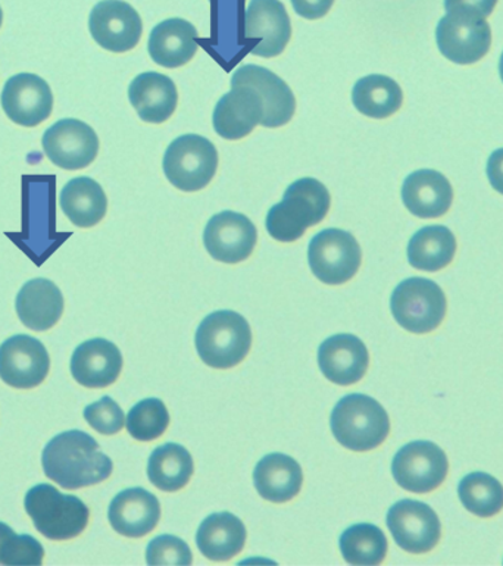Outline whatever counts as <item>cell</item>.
Masks as SVG:
<instances>
[{"mask_svg": "<svg viewBox=\"0 0 503 566\" xmlns=\"http://www.w3.org/2000/svg\"><path fill=\"white\" fill-rule=\"evenodd\" d=\"M44 475L65 490L91 488L108 480L114 463L87 432L70 430L53 437L43 449Z\"/></svg>", "mask_w": 503, "mask_h": 566, "instance_id": "1", "label": "cell"}, {"mask_svg": "<svg viewBox=\"0 0 503 566\" xmlns=\"http://www.w3.org/2000/svg\"><path fill=\"white\" fill-rule=\"evenodd\" d=\"M332 196L315 178H301L287 187L282 202L266 216V231L282 243L300 240L310 227L317 226L331 211Z\"/></svg>", "mask_w": 503, "mask_h": 566, "instance_id": "2", "label": "cell"}, {"mask_svg": "<svg viewBox=\"0 0 503 566\" xmlns=\"http://www.w3.org/2000/svg\"><path fill=\"white\" fill-rule=\"evenodd\" d=\"M24 506L35 530L53 542L78 537L91 520V511L82 499L61 493L51 484L31 488L25 494Z\"/></svg>", "mask_w": 503, "mask_h": 566, "instance_id": "3", "label": "cell"}, {"mask_svg": "<svg viewBox=\"0 0 503 566\" xmlns=\"http://www.w3.org/2000/svg\"><path fill=\"white\" fill-rule=\"evenodd\" d=\"M331 426L338 443L354 452L378 448L390 432L386 409L376 399L360 394L338 400Z\"/></svg>", "mask_w": 503, "mask_h": 566, "instance_id": "4", "label": "cell"}, {"mask_svg": "<svg viewBox=\"0 0 503 566\" xmlns=\"http://www.w3.org/2000/svg\"><path fill=\"white\" fill-rule=\"evenodd\" d=\"M195 342L200 359L208 367L233 368L251 350V325L238 312H212L200 323Z\"/></svg>", "mask_w": 503, "mask_h": 566, "instance_id": "5", "label": "cell"}, {"mask_svg": "<svg viewBox=\"0 0 503 566\" xmlns=\"http://www.w3.org/2000/svg\"><path fill=\"white\" fill-rule=\"evenodd\" d=\"M390 307L400 327L413 334H426L434 332L443 323L448 302L439 284L412 277L395 289Z\"/></svg>", "mask_w": 503, "mask_h": 566, "instance_id": "6", "label": "cell"}, {"mask_svg": "<svg viewBox=\"0 0 503 566\" xmlns=\"http://www.w3.org/2000/svg\"><path fill=\"white\" fill-rule=\"evenodd\" d=\"M164 172L181 191H199L212 181L218 168V151L211 140L198 135L177 137L164 155Z\"/></svg>", "mask_w": 503, "mask_h": 566, "instance_id": "7", "label": "cell"}, {"mask_svg": "<svg viewBox=\"0 0 503 566\" xmlns=\"http://www.w3.org/2000/svg\"><path fill=\"white\" fill-rule=\"evenodd\" d=\"M308 261L319 282L338 285L349 282L358 273L363 252L349 231L327 229L311 240Z\"/></svg>", "mask_w": 503, "mask_h": 566, "instance_id": "8", "label": "cell"}, {"mask_svg": "<svg viewBox=\"0 0 503 566\" xmlns=\"http://www.w3.org/2000/svg\"><path fill=\"white\" fill-rule=\"evenodd\" d=\"M439 51L458 65H471L488 55L492 30L482 17L469 12H448L436 29Z\"/></svg>", "mask_w": 503, "mask_h": 566, "instance_id": "9", "label": "cell"}, {"mask_svg": "<svg viewBox=\"0 0 503 566\" xmlns=\"http://www.w3.org/2000/svg\"><path fill=\"white\" fill-rule=\"evenodd\" d=\"M292 38L291 18L280 0H252L244 12L247 53L261 57L282 55Z\"/></svg>", "mask_w": 503, "mask_h": 566, "instance_id": "10", "label": "cell"}, {"mask_svg": "<svg viewBox=\"0 0 503 566\" xmlns=\"http://www.w3.org/2000/svg\"><path fill=\"white\" fill-rule=\"evenodd\" d=\"M447 453L431 441H412L399 449L391 462L396 483L407 492L425 494L439 489L447 480Z\"/></svg>", "mask_w": 503, "mask_h": 566, "instance_id": "11", "label": "cell"}, {"mask_svg": "<svg viewBox=\"0 0 503 566\" xmlns=\"http://www.w3.org/2000/svg\"><path fill=\"white\" fill-rule=\"evenodd\" d=\"M387 527L396 545L408 554L422 555L433 551L442 537L438 514L427 503L404 499L387 512Z\"/></svg>", "mask_w": 503, "mask_h": 566, "instance_id": "12", "label": "cell"}, {"mask_svg": "<svg viewBox=\"0 0 503 566\" xmlns=\"http://www.w3.org/2000/svg\"><path fill=\"white\" fill-rule=\"evenodd\" d=\"M88 29L93 40L105 51L123 53L139 44L144 22L132 4L123 0H102L92 9Z\"/></svg>", "mask_w": 503, "mask_h": 566, "instance_id": "13", "label": "cell"}, {"mask_svg": "<svg viewBox=\"0 0 503 566\" xmlns=\"http://www.w3.org/2000/svg\"><path fill=\"white\" fill-rule=\"evenodd\" d=\"M43 150L56 167L77 171L88 167L99 151V137L80 119H61L48 128L42 139Z\"/></svg>", "mask_w": 503, "mask_h": 566, "instance_id": "14", "label": "cell"}, {"mask_svg": "<svg viewBox=\"0 0 503 566\" xmlns=\"http://www.w3.org/2000/svg\"><path fill=\"white\" fill-rule=\"evenodd\" d=\"M51 358L38 338L18 334L0 346V378L13 389L30 390L46 380Z\"/></svg>", "mask_w": 503, "mask_h": 566, "instance_id": "15", "label": "cell"}, {"mask_svg": "<svg viewBox=\"0 0 503 566\" xmlns=\"http://www.w3.org/2000/svg\"><path fill=\"white\" fill-rule=\"evenodd\" d=\"M256 242V227L243 213L233 211H222L213 216L203 233V243L209 255L224 264L247 261Z\"/></svg>", "mask_w": 503, "mask_h": 566, "instance_id": "16", "label": "cell"}, {"mask_svg": "<svg viewBox=\"0 0 503 566\" xmlns=\"http://www.w3.org/2000/svg\"><path fill=\"white\" fill-rule=\"evenodd\" d=\"M0 102L12 123L22 127H35L51 117L53 93L39 75L22 73L13 75L4 83Z\"/></svg>", "mask_w": 503, "mask_h": 566, "instance_id": "17", "label": "cell"}, {"mask_svg": "<svg viewBox=\"0 0 503 566\" xmlns=\"http://www.w3.org/2000/svg\"><path fill=\"white\" fill-rule=\"evenodd\" d=\"M248 86L260 95L264 106L261 126L279 128L291 123L296 113L292 88L273 71L258 65H243L231 77V87Z\"/></svg>", "mask_w": 503, "mask_h": 566, "instance_id": "18", "label": "cell"}, {"mask_svg": "<svg viewBox=\"0 0 503 566\" xmlns=\"http://www.w3.org/2000/svg\"><path fill=\"white\" fill-rule=\"evenodd\" d=\"M318 365L327 380L335 385H355L367 374V346L354 334H336L319 346Z\"/></svg>", "mask_w": 503, "mask_h": 566, "instance_id": "19", "label": "cell"}, {"mask_svg": "<svg viewBox=\"0 0 503 566\" xmlns=\"http://www.w3.org/2000/svg\"><path fill=\"white\" fill-rule=\"evenodd\" d=\"M122 369V352L105 338H92L82 343L71 358L74 380L87 389H105L114 385Z\"/></svg>", "mask_w": 503, "mask_h": 566, "instance_id": "20", "label": "cell"}, {"mask_svg": "<svg viewBox=\"0 0 503 566\" xmlns=\"http://www.w3.org/2000/svg\"><path fill=\"white\" fill-rule=\"evenodd\" d=\"M108 520L115 532L124 537H145L157 528L161 520V505L148 490L127 489L111 502Z\"/></svg>", "mask_w": 503, "mask_h": 566, "instance_id": "21", "label": "cell"}, {"mask_svg": "<svg viewBox=\"0 0 503 566\" xmlns=\"http://www.w3.org/2000/svg\"><path fill=\"white\" fill-rule=\"evenodd\" d=\"M264 117L260 95L248 86L231 87L213 111V128L226 140H240L251 135Z\"/></svg>", "mask_w": 503, "mask_h": 566, "instance_id": "22", "label": "cell"}, {"mask_svg": "<svg viewBox=\"0 0 503 566\" xmlns=\"http://www.w3.org/2000/svg\"><path fill=\"white\" fill-rule=\"evenodd\" d=\"M402 200L408 211L418 218H440L453 202V189L448 178L434 169H418L405 178Z\"/></svg>", "mask_w": 503, "mask_h": 566, "instance_id": "23", "label": "cell"}, {"mask_svg": "<svg viewBox=\"0 0 503 566\" xmlns=\"http://www.w3.org/2000/svg\"><path fill=\"white\" fill-rule=\"evenodd\" d=\"M64 296L51 280L34 279L22 285L15 307L21 323L33 332H48L55 327L64 314Z\"/></svg>", "mask_w": 503, "mask_h": 566, "instance_id": "24", "label": "cell"}, {"mask_svg": "<svg viewBox=\"0 0 503 566\" xmlns=\"http://www.w3.org/2000/svg\"><path fill=\"white\" fill-rule=\"evenodd\" d=\"M128 99L145 123L163 124L177 109L178 92L171 78L150 71L133 80Z\"/></svg>", "mask_w": 503, "mask_h": 566, "instance_id": "25", "label": "cell"}, {"mask_svg": "<svg viewBox=\"0 0 503 566\" xmlns=\"http://www.w3.org/2000/svg\"><path fill=\"white\" fill-rule=\"evenodd\" d=\"M198 38L193 24L181 18H171L150 33L149 55L164 69H180L193 60L199 48Z\"/></svg>", "mask_w": 503, "mask_h": 566, "instance_id": "26", "label": "cell"}, {"mask_svg": "<svg viewBox=\"0 0 503 566\" xmlns=\"http://www.w3.org/2000/svg\"><path fill=\"white\" fill-rule=\"evenodd\" d=\"M247 537L242 520L230 512H218L202 521L196 534V545L205 558L226 563L243 551Z\"/></svg>", "mask_w": 503, "mask_h": 566, "instance_id": "27", "label": "cell"}, {"mask_svg": "<svg viewBox=\"0 0 503 566\" xmlns=\"http://www.w3.org/2000/svg\"><path fill=\"white\" fill-rule=\"evenodd\" d=\"M253 483L265 501L286 503L300 494L304 484V472L292 457L270 453L258 462L253 471Z\"/></svg>", "mask_w": 503, "mask_h": 566, "instance_id": "28", "label": "cell"}, {"mask_svg": "<svg viewBox=\"0 0 503 566\" xmlns=\"http://www.w3.org/2000/svg\"><path fill=\"white\" fill-rule=\"evenodd\" d=\"M62 212L80 229L99 224L108 211V199L99 182L88 177H77L61 190Z\"/></svg>", "mask_w": 503, "mask_h": 566, "instance_id": "29", "label": "cell"}, {"mask_svg": "<svg viewBox=\"0 0 503 566\" xmlns=\"http://www.w3.org/2000/svg\"><path fill=\"white\" fill-rule=\"evenodd\" d=\"M457 253V239L444 226H427L412 235L408 261L416 270L436 273L447 269Z\"/></svg>", "mask_w": 503, "mask_h": 566, "instance_id": "30", "label": "cell"}, {"mask_svg": "<svg viewBox=\"0 0 503 566\" xmlns=\"http://www.w3.org/2000/svg\"><path fill=\"white\" fill-rule=\"evenodd\" d=\"M352 102L365 117L385 119L398 113L404 104V93L394 78L373 74L356 82Z\"/></svg>", "mask_w": 503, "mask_h": 566, "instance_id": "31", "label": "cell"}, {"mask_svg": "<svg viewBox=\"0 0 503 566\" xmlns=\"http://www.w3.org/2000/svg\"><path fill=\"white\" fill-rule=\"evenodd\" d=\"M193 458L189 450L181 444L167 443L159 446L150 454L148 462V476L150 483L163 490L174 493L189 484L193 475Z\"/></svg>", "mask_w": 503, "mask_h": 566, "instance_id": "32", "label": "cell"}, {"mask_svg": "<svg viewBox=\"0 0 503 566\" xmlns=\"http://www.w3.org/2000/svg\"><path fill=\"white\" fill-rule=\"evenodd\" d=\"M343 558L350 565H380L386 559L389 543L374 524H355L343 532L338 541Z\"/></svg>", "mask_w": 503, "mask_h": 566, "instance_id": "33", "label": "cell"}, {"mask_svg": "<svg viewBox=\"0 0 503 566\" xmlns=\"http://www.w3.org/2000/svg\"><path fill=\"white\" fill-rule=\"evenodd\" d=\"M461 503L479 518H492L503 510V485L486 472H471L458 485Z\"/></svg>", "mask_w": 503, "mask_h": 566, "instance_id": "34", "label": "cell"}, {"mask_svg": "<svg viewBox=\"0 0 503 566\" xmlns=\"http://www.w3.org/2000/svg\"><path fill=\"white\" fill-rule=\"evenodd\" d=\"M169 426V413L161 399H145L128 412L127 430L133 439L153 441L159 439Z\"/></svg>", "mask_w": 503, "mask_h": 566, "instance_id": "35", "label": "cell"}, {"mask_svg": "<svg viewBox=\"0 0 503 566\" xmlns=\"http://www.w3.org/2000/svg\"><path fill=\"white\" fill-rule=\"evenodd\" d=\"M43 546L38 538L18 536L9 525L0 523V565H42Z\"/></svg>", "mask_w": 503, "mask_h": 566, "instance_id": "36", "label": "cell"}, {"mask_svg": "<svg viewBox=\"0 0 503 566\" xmlns=\"http://www.w3.org/2000/svg\"><path fill=\"white\" fill-rule=\"evenodd\" d=\"M84 420L99 434L114 436L123 430L126 418L119 405L109 396H105L99 402L88 405L84 409Z\"/></svg>", "mask_w": 503, "mask_h": 566, "instance_id": "37", "label": "cell"}, {"mask_svg": "<svg viewBox=\"0 0 503 566\" xmlns=\"http://www.w3.org/2000/svg\"><path fill=\"white\" fill-rule=\"evenodd\" d=\"M191 552L189 545L181 538L164 534L154 538L146 549L148 565H190Z\"/></svg>", "mask_w": 503, "mask_h": 566, "instance_id": "38", "label": "cell"}, {"mask_svg": "<svg viewBox=\"0 0 503 566\" xmlns=\"http://www.w3.org/2000/svg\"><path fill=\"white\" fill-rule=\"evenodd\" d=\"M497 0H444V9L448 12H469L486 20L492 15Z\"/></svg>", "mask_w": 503, "mask_h": 566, "instance_id": "39", "label": "cell"}, {"mask_svg": "<svg viewBox=\"0 0 503 566\" xmlns=\"http://www.w3.org/2000/svg\"><path fill=\"white\" fill-rule=\"evenodd\" d=\"M333 3L335 0H292L293 9L305 20H319L326 17Z\"/></svg>", "mask_w": 503, "mask_h": 566, "instance_id": "40", "label": "cell"}, {"mask_svg": "<svg viewBox=\"0 0 503 566\" xmlns=\"http://www.w3.org/2000/svg\"><path fill=\"white\" fill-rule=\"evenodd\" d=\"M486 171L493 189L503 195V147L493 151L488 160Z\"/></svg>", "mask_w": 503, "mask_h": 566, "instance_id": "41", "label": "cell"}, {"mask_svg": "<svg viewBox=\"0 0 503 566\" xmlns=\"http://www.w3.org/2000/svg\"><path fill=\"white\" fill-rule=\"evenodd\" d=\"M500 74H501V78L503 82V53H502L501 61H500Z\"/></svg>", "mask_w": 503, "mask_h": 566, "instance_id": "42", "label": "cell"}, {"mask_svg": "<svg viewBox=\"0 0 503 566\" xmlns=\"http://www.w3.org/2000/svg\"><path fill=\"white\" fill-rule=\"evenodd\" d=\"M2 21H3V12H2V8H0V27H2Z\"/></svg>", "mask_w": 503, "mask_h": 566, "instance_id": "43", "label": "cell"}]
</instances>
